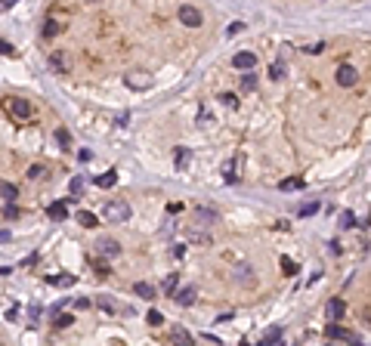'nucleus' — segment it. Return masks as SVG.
Instances as JSON below:
<instances>
[{"mask_svg": "<svg viewBox=\"0 0 371 346\" xmlns=\"http://www.w3.org/2000/svg\"><path fill=\"white\" fill-rule=\"evenodd\" d=\"M102 216H106L109 223H127V220H130V204H127V201H106Z\"/></svg>", "mask_w": 371, "mask_h": 346, "instance_id": "obj_1", "label": "nucleus"}, {"mask_svg": "<svg viewBox=\"0 0 371 346\" xmlns=\"http://www.w3.org/2000/svg\"><path fill=\"white\" fill-rule=\"evenodd\" d=\"M180 22H183V25L186 28H198L201 25V22H204V16H201V9L198 6H192V3H186V6H180Z\"/></svg>", "mask_w": 371, "mask_h": 346, "instance_id": "obj_2", "label": "nucleus"}, {"mask_svg": "<svg viewBox=\"0 0 371 346\" xmlns=\"http://www.w3.org/2000/svg\"><path fill=\"white\" fill-rule=\"evenodd\" d=\"M9 114H13V118H19V121H31L34 108H31V102H28V99L13 96V99H9Z\"/></svg>", "mask_w": 371, "mask_h": 346, "instance_id": "obj_3", "label": "nucleus"}, {"mask_svg": "<svg viewBox=\"0 0 371 346\" xmlns=\"http://www.w3.org/2000/svg\"><path fill=\"white\" fill-rule=\"evenodd\" d=\"M232 281H235V284H245V287H251L254 281H257V275H254V269L248 266V263H238V266H232Z\"/></svg>", "mask_w": 371, "mask_h": 346, "instance_id": "obj_4", "label": "nucleus"}, {"mask_svg": "<svg viewBox=\"0 0 371 346\" xmlns=\"http://www.w3.org/2000/svg\"><path fill=\"white\" fill-rule=\"evenodd\" d=\"M325 337H328V340H343V343H359L356 334H353V331H346V328H340L337 321H331V325L325 328Z\"/></svg>", "mask_w": 371, "mask_h": 346, "instance_id": "obj_5", "label": "nucleus"}, {"mask_svg": "<svg viewBox=\"0 0 371 346\" xmlns=\"http://www.w3.org/2000/svg\"><path fill=\"white\" fill-rule=\"evenodd\" d=\"M334 80H337L343 90H350V87L359 84V71H356L353 65H340V68H337V74H334Z\"/></svg>", "mask_w": 371, "mask_h": 346, "instance_id": "obj_6", "label": "nucleus"}, {"mask_svg": "<svg viewBox=\"0 0 371 346\" xmlns=\"http://www.w3.org/2000/svg\"><path fill=\"white\" fill-rule=\"evenodd\" d=\"M232 68H238V71H251V68H257V56L248 53V50H241L232 56Z\"/></svg>", "mask_w": 371, "mask_h": 346, "instance_id": "obj_7", "label": "nucleus"}, {"mask_svg": "<svg viewBox=\"0 0 371 346\" xmlns=\"http://www.w3.org/2000/svg\"><path fill=\"white\" fill-rule=\"evenodd\" d=\"M124 84L130 87V90H148L155 80H152V74H139V71L133 74V71H130V74H124Z\"/></svg>", "mask_w": 371, "mask_h": 346, "instance_id": "obj_8", "label": "nucleus"}, {"mask_svg": "<svg viewBox=\"0 0 371 346\" xmlns=\"http://www.w3.org/2000/svg\"><path fill=\"white\" fill-rule=\"evenodd\" d=\"M96 253H99V257H118V253H121V244H118V241H114V238H99L96 241Z\"/></svg>", "mask_w": 371, "mask_h": 346, "instance_id": "obj_9", "label": "nucleus"}, {"mask_svg": "<svg viewBox=\"0 0 371 346\" xmlns=\"http://www.w3.org/2000/svg\"><path fill=\"white\" fill-rule=\"evenodd\" d=\"M173 300H177V306H192L195 303V287L186 284V287H180V291H173Z\"/></svg>", "mask_w": 371, "mask_h": 346, "instance_id": "obj_10", "label": "nucleus"}, {"mask_svg": "<svg viewBox=\"0 0 371 346\" xmlns=\"http://www.w3.org/2000/svg\"><path fill=\"white\" fill-rule=\"evenodd\" d=\"M46 216H50V220H68V204L65 201H53L50 207H46Z\"/></svg>", "mask_w": 371, "mask_h": 346, "instance_id": "obj_11", "label": "nucleus"}, {"mask_svg": "<svg viewBox=\"0 0 371 346\" xmlns=\"http://www.w3.org/2000/svg\"><path fill=\"white\" fill-rule=\"evenodd\" d=\"M186 241H192V244H214V238L201 232V229H186Z\"/></svg>", "mask_w": 371, "mask_h": 346, "instance_id": "obj_12", "label": "nucleus"}, {"mask_svg": "<svg viewBox=\"0 0 371 346\" xmlns=\"http://www.w3.org/2000/svg\"><path fill=\"white\" fill-rule=\"evenodd\" d=\"M282 337H285V334H282V328H278V325H272V328H266V331H263L260 343H266V346H275V343H282Z\"/></svg>", "mask_w": 371, "mask_h": 346, "instance_id": "obj_13", "label": "nucleus"}, {"mask_svg": "<svg viewBox=\"0 0 371 346\" xmlns=\"http://www.w3.org/2000/svg\"><path fill=\"white\" fill-rule=\"evenodd\" d=\"M195 216H198V220L201 223H214V220H220V210H217V207H195Z\"/></svg>", "mask_w": 371, "mask_h": 346, "instance_id": "obj_14", "label": "nucleus"}, {"mask_svg": "<svg viewBox=\"0 0 371 346\" xmlns=\"http://www.w3.org/2000/svg\"><path fill=\"white\" fill-rule=\"evenodd\" d=\"M133 294H136V297H143V300L158 297V291H155V287L148 284V281H136V284H133Z\"/></svg>", "mask_w": 371, "mask_h": 346, "instance_id": "obj_15", "label": "nucleus"}, {"mask_svg": "<svg viewBox=\"0 0 371 346\" xmlns=\"http://www.w3.org/2000/svg\"><path fill=\"white\" fill-rule=\"evenodd\" d=\"M59 31H62V22H59V19H46V22H43V31H40V34H43L46 40H53V37H56V34H59Z\"/></svg>", "mask_w": 371, "mask_h": 346, "instance_id": "obj_16", "label": "nucleus"}, {"mask_svg": "<svg viewBox=\"0 0 371 346\" xmlns=\"http://www.w3.org/2000/svg\"><path fill=\"white\" fill-rule=\"evenodd\" d=\"M343 309H346V303H343L340 297H334V300H328V318H334V321H337V318L343 315Z\"/></svg>", "mask_w": 371, "mask_h": 346, "instance_id": "obj_17", "label": "nucleus"}, {"mask_svg": "<svg viewBox=\"0 0 371 346\" xmlns=\"http://www.w3.org/2000/svg\"><path fill=\"white\" fill-rule=\"evenodd\" d=\"M189 161H192L189 148H177V152H173V164H177V170H186V167H189Z\"/></svg>", "mask_w": 371, "mask_h": 346, "instance_id": "obj_18", "label": "nucleus"}, {"mask_svg": "<svg viewBox=\"0 0 371 346\" xmlns=\"http://www.w3.org/2000/svg\"><path fill=\"white\" fill-rule=\"evenodd\" d=\"M50 68L62 74V71H68V59H65L62 53H53V56H50Z\"/></svg>", "mask_w": 371, "mask_h": 346, "instance_id": "obj_19", "label": "nucleus"}, {"mask_svg": "<svg viewBox=\"0 0 371 346\" xmlns=\"http://www.w3.org/2000/svg\"><path fill=\"white\" fill-rule=\"evenodd\" d=\"M254 87H257V74H254V68H251V71L241 74V93H251Z\"/></svg>", "mask_w": 371, "mask_h": 346, "instance_id": "obj_20", "label": "nucleus"}, {"mask_svg": "<svg viewBox=\"0 0 371 346\" xmlns=\"http://www.w3.org/2000/svg\"><path fill=\"white\" fill-rule=\"evenodd\" d=\"M114 182H118V173H114V170H109V173H102V176H96V186H99V189H111Z\"/></svg>", "mask_w": 371, "mask_h": 346, "instance_id": "obj_21", "label": "nucleus"}, {"mask_svg": "<svg viewBox=\"0 0 371 346\" xmlns=\"http://www.w3.org/2000/svg\"><path fill=\"white\" fill-rule=\"evenodd\" d=\"M177 281H180V275L177 272H170L164 281H161V294H170L173 297V291H177Z\"/></svg>", "mask_w": 371, "mask_h": 346, "instance_id": "obj_22", "label": "nucleus"}, {"mask_svg": "<svg viewBox=\"0 0 371 346\" xmlns=\"http://www.w3.org/2000/svg\"><path fill=\"white\" fill-rule=\"evenodd\" d=\"M46 281L56 284V287H72V284H74V275H50Z\"/></svg>", "mask_w": 371, "mask_h": 346, "instance_id": "obj_23", "label": "nucleus"}, {"mask_svg": "<svg viewBox=\"0 0 371 346\" xmlns=\"http://www.w3.org/2000/svg\"><path fill=\"white\" fill-rule=\"evenodd\" d=\"M170 340H173V343H192V334L186 331V328H173V331H170Z\"/></svg>", "mask_w": 371, "mask_h": 346, "instance_id": "obj_24", "label": "nucleus"}, {"mask_svg": "<svg viewBox=\"0 0 371 346\" xmlns=\"http://www.w3.org/2000/svg\"><path fill=\"white\" fill-rule=\"evenodd\" d=\"M77 223L84 226V229H93V226H96L99 220H96V216H93L90 210H80V213H77Z\"/></svg>", "mask_w": 371, "mask_h": 346, "instance_id": "obj_25", "label": "nucleus"}, {"mask_svg": "<svg viewBox=\"0 0 371 346\" xmlns=\"http://www.w3.org/2000/svg\"><path fill=\"white\" fill-rule=\"evenodd\" d=\"M0 192H3V201H9V204H13L16 195H19V189L13 186V182H3V186H0Z\"/></svg>", "mask_w": 371, "mask_h": 346, "instance_id": "obj_26", "label": "nucleus"}, {"mask_svg": "<svg viewBox=\"0 0 371 346\" xmlns=\"http://www.w3.org/2000/svg\"><path fill=\"white\" fill-rule=\"evenodd\" d=\"M56 142H59L62 148H68V145H72V133H68V130H62V127H59V130H56Z\"/></svg>", "mask_w": 371, "mask_h": 346, "instance_id": "obj_27", "label": "nucleus"}, {"mask_svg": "<svg viewBox=\"0 0 371 346\" xmlns=\"http://www.w3.org/2000/svg\"><path fill=\"white\" fill-rule=\"evenodd\" d=\"M72 321H74V318L68 315V312H56V318H53V325H56V328H68V325H72Z\"/></svg>", "mask_w": 371, "mask_h": 346, "instance_id": "obj_28", "label": "nucleus"}, {"mask_svg": "<svg viewBox=\"0 0 371 346\" xmlns=\"http://www.w3.org/2000/svg\"><path fill=\"white\" fill-rule=\"evenodd\" d=\"M16 216H19V210H16V201H13V204H9V201H3V220L9 223V220H16Z\"/></svg>", "mask_w": 371, "mask_h": 346, "instance_id": "obj_29", "label": "nucleus"}, {"mask_svg": "<svg viewBox=\"0 0 371 346\" xmlns=\"http://www.w3.org/2000/svg\"><path fill=\"white\" fill-rule=\"evenodd\" d=\"M294 189H303V179H282V192H294Z\"/></svg>", "mask_w": 371, "mask_h": 346, "instance_id": "obj_30", "label": "nucleus"}, {"mask_svg": "<svg viewBox=\"0 0 371 346\" xmlns=\"http://www.w3.org/2000/svg\"><path fill=\"white\" fill-rule=\"evenodd\" d=\"M220 102L229 105V108H238V96L235 93H220Z\"/></svg>", "mask_w": 371, "mask_h": 346, "instance_id": "obj_31", "label": "nucleus"}, {"mask_svg": "<svg viewBox=\"0 0 371 346\" xmlns=\"http://www.w3.org/2000/svg\"><path fill=\"white\" fill-rule=\"evenodd\" d=\"M43 176H46V173H43V167H40V164H31V167H28V179L37 182V179H43Z\"/></svg>", "mask_w": 371, "mask_h": 346, "instance_id": "obj_32", "label": "nucleus"}, {"mask_svg": "<svg viewBox=\"0 0 371 346\" xmlns=\"http://www.w3.org/2000/svg\"><path fill=\"white\" fill-rule=\"evenodd\" d=\"M282 272H285V275H297V263L288 260V257H282Z\"/></svg>", "mask_w": 371, "mask_h": 346, "instance_id": "obj_33", "label": "nucleus"}, {"mask_svg": "<svg viewBox=\"0 0 371 346\" xmlns=\"http://www.w3.org/2000/svg\"><path fill=\"white\" fill-rule=\"evenodd\" d=\"M146 321H148V325H152V328H158V325H161V321H164V315H161V312H158V309H152V312H148V315H146Z\"/></svg>", "mask_w": 371, "mask_h": 346, "instance_id": "obj_34", "label": "nucleus"}, {"mask_svg": "<svg viewBox=\"0 0 371 346\" xmlns=\"http://www.w3.org/2000/svg\"><path fill=\"white\" fill-rule=\"evenodd\" d=\"M232 170H235V161H229V164L223 167V176H226V182H235L238 176H235V173H232Z\"/></svg>", "mask_w": 371, "mask_h": 346, "instance_id": "obj_35", "label": "nucleus"}, {"mask_svg": "<svg viewBox=\"0 0 371 346\" xmlns=\"http://www.w3.org/2000/svg\"><path fill=\"white\" fill-rule=\"evenodd\" d=\"M282 74H285V65H282V62H275V65L269 68V77H272V80H282Z\"/></svg>", "mask_w": 371, "mask_h": 346, "instance_id": "obj_36", "label": "nucleus"}, {"mask_svg": "<svg viewBox=\"0 0 371 346\" xmlns=\"http://www.w3.org/2000/svg\"><path fill=\"white\" fill-rule=\"evenodd\" d=\"M80 192H84V176H74V179H72V195H77V198H80Z\"/></svg>", "mask_w": 371, "mask_h": 346, "instance_id": "obj_37", "label": "nucleus"}, {"mask_svg": "<svg viewBox=\"0 0 371 346\" xmlns=\"http://www.w3.org/2000/svg\"><path fill=\"white\" fill-rule=\"evenodd\" d=\"M316 210H319V204H316V201H309V204H303V207H300V216H312Z\"/></svg>", "mask_w": 371, "mask_h": 346, "instance_id": "obj_38", "label": "nucleus"}, {"mask_svg": "<svg viewBox=\"0 0 371 346\" xmlns=\"http://www.w3.org/2000/svg\"><path fill=\"white\" fill-rule=\"evenodd\" d=\"M99 306L106 309V312H114V309H118V303H114V300H109V297H102V300H99Z\"/></svg>", "mask_w": 371, "mask_h": 346, "instance_id": "obj_39", "label": "nucleus"}, {"mask_svg": "<svg viewBox=\"0 0 371 346\" xmlns=\"http://www.w3.org/2000/svg\"><path fill=\"white\" fill-rule=\"evenodd\" d=\"M340 226H343V229H353V226H356V216L346 210V213H343V220H340Z\"/></svg>", "mask_w": 371, "mask_h": 346, "instance_id": "obj_40", "label": "nucleus"}, {"mask_svg": "<svg viewBox=\"0 0 371 346\" xmlns=\"http://www.w3.org/2000/svg\"><path fill=\"white\" fill-rule=\"evenodd\" d=\"M325 50V43H312V47H303V53H309V56H316V53H322Z\"/></svg>", "mask_w": 371, "mask_h": 346, "instance_id": "obj_41", "label": "nucleus"}, {"mask_svg": "<svg viewBox=\"0 0 371 346\" xmlns=\"http://www.w3.org/2000/svg\"><path fill=\"white\" fill-rule=\"evenodd\" d=\"M211 121H214V118H211V114H207V111L201 108V111H198V124H201V127H207V124H211Z\"/></svg>", "mask_w": 371, "mask_h": 346, "instance_id": "obj_42", "label": "nucleus"}, {"mask_svg": "<svg viewBox=\"0 0 371 346\" xmlns=\"http://www.w3.org/2000/svg\"><path fill=\"white\" fill-rule=\"evenodd\" d=\"M77 158L84 161V164H90V158H93V152H90V148H80V152H77Z\"/></svg>", "mask_w": 371, "mask_h": 346, "instance_id": "obj_43", "label": "nucleus"}, {"mask_svg": "<svg viewBox=\"0 0 371 346\" xmlns=\"http://www.w3.org/2000/svg\"><path fill=\"white\" fill-rule=\"evenodd\" d=\"M0 53H3V56H13V43L3 40V43H0Z\"/></svg>", "mask_w": 371, "mask_h": 346, "instance_id": "obj_44", "label": "nucleus"}, {"mask_svg": "<svg viewBox=\"0 0 371 346\" xmlns=\"http://www.w3.org/2000/svg\"><path fill=\"white\" fill-rule=\"evenodd\" d=\"M74 306H77V309H90V300H87V297H77Z\"/></svg>", "mask_w": 371, "mask_h": 346, "instance_id": "obj_45", "label": "nucleus"}, {"mask_svg": "<svg viewBox=\"0 0 371 346\" xmlns=\"http://www.w3.org/2000/svg\"><path fill=\"white\" fill-rule=\"evenodd\" d=\"M241 28H245V25H241V22H232V25H229V28H226V34H238V31H241Z\"/></svg>", "mask_w": 371, "mask_h": 346, "instance_id": "obj_46", "label": "nucleus"}, {"mask_svg": "<svg viewBox=\"0 0 371 346\" xmlns=\"http://www.w3.org/2000/svg\"><path fill=\"white\" fill-rule=\"evenodd\" d=\"M173 257L183 260V257H186V247H183V244H177V247H173Z\"/></svg>", "mask_w": 371, "mask_h": 346, "instance_id": "obj_47", "label": "nucleus"}, {"mask_svg": "<svg viewBox=\"0 0 371 346\" xmlns=\"http://www.w3.org/2000/svg\"><path fill=\"white\" fill-rule=\"evenodd\" d=\"M34 263H37V253H31V257H25V260H22V266H34Z\"/></svg>", "mask_w": 371, "mask_h": 346, "instance_id": "obj_48", "label": "nucleus"}, {"mask_svg": "<svg viewBox=\"0 0 371 346\" xmlns=\"http://www.w3.org/2000/svg\"><path fill=\"white\" fill-rule=\"evenodd\" d=\"M167 210H170V213H180V210H183V204H180V201H173V204H167Z\"/></svg>", "mask_w": 371, "mask_h": 346, "instance_id": "obj_49", "label": "nucleus"}, {"mask_svg": "<svg viewBox=\"0 0 371 346\" xmlns=\"http://www.w3.org/2000/svg\"><path fill=\"white\" fill-rule=\"evenodd\" d=\"M328 250L331 253H340V241H328Z\"/></svg>", "mask_w": 371, "mask_h": 346, "instance_id": "obj_50", "label": "nucleus"}, {"mask_svg": "<svg viewBox=\"0 0 371 346\" xmlns=\"http://www.w3.org/2000/svg\"><path fill=\"white\" fill-rule=\"evenodd\" d=\"M19 0H3V9H9V6H16Z\"/></svg>", "mask_w": 371, "mask_h": 346, "instance_id": "obj_51", "label": "nucleus"}, {"mask_svg": "<svg viewBox=\"0 0 371 346\" xmlns=\"http://www.w3.org/2000/svg\"><path fill=\"white\" fill-rule=\"evenodd\" d=\"M90 3H99V0H90Z\"/></svg>", "mask_w": 371, "mask_h": 346, "instance_id": "obj_52", "label": "nucleus"}]
</instances>
